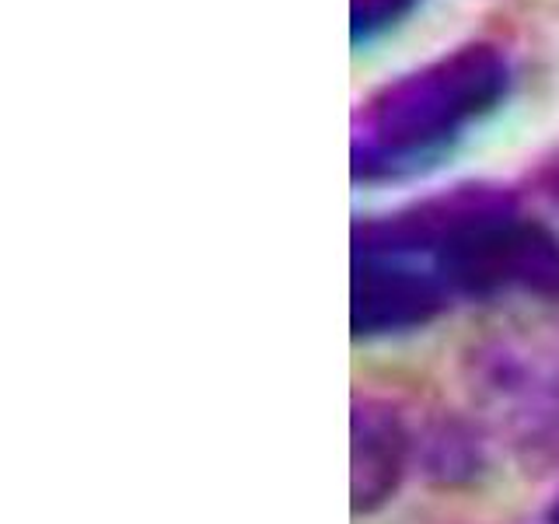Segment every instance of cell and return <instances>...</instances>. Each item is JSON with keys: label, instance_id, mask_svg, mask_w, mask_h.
Returning a JSON list of instances; mask_svg holds the SVG:
<instances>
[{"label": "cell", "instance_id": "cell-4", "mask_svg": "<svg viewBox=\"0 0 559 524\" xmlns=\"http://www.w3.org/2000/svg\"><path fill=\"white\" fill-rule=\"evenodd\" d=\"M549 186H552V192L559 196V162L552 165V175H549Z\"/></svg>", "mask_w": 559, "mask_h": 524}, {"label": "cell", "instance_id": "cell-2", "mask_svg": "<svg viewBox=\"0 0 559 524\" xmlns=\"http://www.w3.org/2000/svg\"><path fill=\"white\" fill-rule=\"evenodd\" d=\"M395 465L399 441L392 433V424L378 413H357V500H378V493L392 486Z\"/></svg>", "mask_w": 559, "mask_h": 524}, {"label": "cell", "instance_id": "cell-3", "mask_svg": "<svg viewBox=\"0 0 559 524\" xmlns=\"http://www.w3.org/2000/svg\"><path fill=\"white\" fill-rule=\"evenodd\" d=\"M424 0H349V39L354 49H367L399 25H406Z\"/></svg>", "mask_w": 559, "mask_h": 524}, {"label": "cell", "instance_id": "cell-1", "mask_svg": "<svg viewBox=\"0 0 559 524\" xmlns=\"http://www.w3.org/2000/svg\"><path fill=\"white\" fill-rule=\"evenodd\" d=\"M511 84V57L497 43L454 46L384 84L354 119V175L378 182L433 168L503 109Z\"/></svg>", "mask_w": 559, "mask_h": 524}, {"label": "cell", "instance_id": "cell-5", "mask_svg": "<svg viewBox=\"0 0 559 524\" xmlns=\"http://www.w3.org/2000/svg\"><path fill=\"white\" fill-rule=\"evenodd\" d=\"M556 517H559V507H556Z\"/></svg>", "mask_w": 559, "mask_h": 524}]
</instances>
